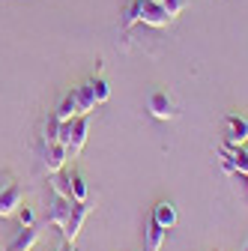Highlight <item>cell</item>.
<instances>
[{
    "label": "cell",
    "instance_id": "1",
    "mask_svg": "<svg viewBox=\"0 0 248 251\" xmlns=\"http://www.w3.org/2000/svg\"><path fill=\"white\" fill-rule=\"evenodd\" d=\"M90 209H93L90 201H75V203H72V212H69L66 225H63V239H66V242H75V239H78L84 222L90 218Z\"/></svg>",
    "mask_w": 248,
    "mask_h": 251
},
{
    "label": "cell",
    "instance_id": "2",
    "mask_svg": "<svg viewBox=\"0 0 248 251\" xmlns=\"http://www.w3.org/2000/svg\"><path fill=\"white\" fill-rule=\"evenodd\" d=\"M147 108H149V114L156 117V120H174L176 117V105H174V99L168 96L165 90H156L149 96V102H147Z\"/></svg>",
    "mask_w": 248,
    "mask_h": 251
},
{
    "label": "cell",
    "instance_id": "3",
    "mask_svg": "<svg viewBox=\"0 0 248 251\" xmlns=\"http://www.w3.org/2000/svg\"><path fill=\"white\" fill-rule=\"evenodd\" d=\"M141 21L149 24V27H168L174 18L165 12L162 0H144V6H141Z\"/></svg>",
    "mask_w": 248,
    "mask_h": 251
},
{
    "label": "cell",
    "instance_id": "4",
    "mask_svg": "<svg viewBox=\"0 0 248 251\" xmlns=\"http://www.w3.org/2000/svg\"><path fill=\"white\" fill-rule=\"evenodd\" d=\"M72 203H75V201L54 195L51 203H48V212H45V222L54 225V227H63V225H66V218H69V212H72Z\"/></svg>",
    "mask_w": 248,
    "mask_h": 251
},
{
    "label": "cell",
    "instance_id": "5",
    "mask_svg": "<svg viewBox=\"0 0 248 251\" xmlns=\"http://www.w3.org/2000/svg\"><path fill=\"white\" fill-rule=\"evenodd\" d=\"M87 132H90V120H87V114L75 117V120H72V138H69V144H66L69 159H75V155L81 152V147L87 144Z\"/></svg>",
    "mask_w": 248,
    "mask_h": 251
},
{
    "label": "cell",
    "instance_id": "6",
    "mask_svg": "<svg viewBox=\"0 0 248 251\" xmlns=\"http://www.w3.org/2000/svg\"><path fill=\"white\" fill-rule=\"evenodd\" d=\"M248 141V123L242 117H227V135H224V147L227 150H236V147H245Z\"/></svg>",
    "mask_w": 248,
    "mask_h": 251
},
{
    "label": "cell",
    "instance_id": "7",
    "mask_svg": "<svg viewBox=\"0 0 248 251\" xmlns=\"http://www.w3.org/2000/svg\"><path fill=\"white\" fill-rule=\"evenodd\" d=\"M21 185H6V188H0V218H9L21 209Z\"/></svg>",
    "mask_w": 248,
    "mask_h": 251
},
{
    "label": "cell",
    "instance_id": "8",
    "mask_svg": "<svg viewBox=\"0 0 248 251\" xmlns=\"http://www.w3.org/2000/svg\"><path fill=\"white\" fill-rule=\"evenodd\" d=\"M69 162V152H66V144H48L45 147V171L48 174H57V171H63V165Z\"/></svg>",
    "mask_w": 248,
    "mask_h": 251
},
{
    "label": "cell",
    "instance_id": "9",
    "mask_svg": "<svg viewBox=\"0 0 248 251\" xmlns=\"http://www.w3.org/2000/svg\"><path fill=\"white\" fill-rule=\"evenodd\" d=\"M72 93H75V102H78V117H81V114H87V117H90V111L96 108V93H93V81H87V84L75 87Z\"/></svg>",
    "mask_w": 248,
    "mask_h": 251
},
{
    "label": "cell",
    "instance_id": "10",
    "mask_svg": "<svg viewBox=\"0 0 248 251\" xmlns=\"http://www.w3.org/2000/svg\"><path fill=\"white\" fill-rule=\"evenodd\" d=\"M36 242H39V230H36V225H30V227H21L18 230V236L9 242L6 251H30Z\"/></svg>",
    "mask_w": 248,
    "mask_h": 251
},
{
    "label": "cell",
    "instance_id": "11",
    "mask_svg": "<svg viewBox=\"0 0 248 251\" xmlns=\"http://www.w3.org/2000/svg\"><path fill=\"white\" fill-rule=\"evenodd\" d=\"M152 218H156L165 230H171V227L176 225V206H174L171 201H159L156 206H152Z\"/></svg>",
    "mask_w": 248,
    "mask_h": 251
},
{
    "label": "cell",
    "instance_id": "12",
    "mask_svg": "<svg viewBox=\"0 0 248 251\" xmlns=\"http://www.w3.org/2000/svg\"><path fill=\"white\" fill-rule=\"evenodd\" d=\"M165 236H168V230H165V227L156 222V218L149 215V225H147V251H162Z\"/></svg>",
    "mask_w": 248,
    "mask_h": 251
},
{
    "label": "cell",
    "instance_id": "13",
    "mask_svg": "<svg viewBox=\"0 0 248 251\" xmlns=\"http://www.w3.org/2000/svg\"><path fill=\"white\" fill-rule=\"evenodd\" d=\"M48 182H51V192H54V195L75 201V198H72V176H69V174H63V171L48 174Z\"/></svg>",
    "mask_w": 248,
    "mask_h": 251
},
{
    "label": "cell",
    "instance_id": "14",
    "mask_svg": "<svg viewBox=\"0 0 248 251\" xmlns=\"http://www.w3.org/2000/svg\"><path fill=\"white\" fill-rule=\"evenodd\" d=\"M54 117H57L60 123H66V120H75V117H78V102H75V93H72V90L66 93V99L60 102V108L54 111Z\"/></svg>",
    "mask_w": 248,
    "mask_h": 251
},
{
    "label": "cell",
    "instance_id": "15",
    "mask_svg": "<svg viewBox=\"0 0 248 251\" xmlns=\"http://www.w3.org/2000/svg\"><path fill=\"white\" fill-rule=\"evenodd\" d=\"M230 159H233V168H236V174H239V176H248V150H245V147H236V150H230Z\"/></svg>",
    "mask_w": 248,
    "mask_h": 251
},
{
    "label": "cell",
    "instance_id": "16",
    "mask_svg": "<svg viewBox=\"0 0 248 251\" xmlns=\"http://www.w3.org/2000/svg\"><path fill=\"white\" fill-rule=\"evenodd\" d=\"M93 93H96V105L108 102V96H111V87H108V81H105V78H93Z\"/></svg>",
    "mask_w": 248,
    "mask_h": 251
},
{
    "label": "cell",
    "instance_id": "17",
    "mask_svg": "<svg viewBox=\"0 0 248 251\" xmlns=\"http://www.w3.org/2000/svg\"><path fill=\"white\" fill-rule=\"evenodd\" d=\"M141 6H144V0H132V6L123 15V27H132L135 21H141Z\"/></svg>",
    "mask_w": 248,
    "mask_h": 251
},
{
    "label": "cell",
    "instance_id": "18",
    "mask_svg": "<svg viewBox=\"0 0 248 251\" xmlns=\"http://www.w3.org/2000/svg\"><path fill=\"white\" fill-rule=\"evenodd\" d=\"M87 195H90V188H87L84 176L75 174V176H72V198H75V201H87Z\"/></svg>",
    "mask_w": 248,
    "mask_h": 251
},
{
    "label": "cell",
    "instance_id": "19",
    "mask_svg": "<svg viewBox=\"0 0 248 251\" xmlns=\"http://www.w3.org/2000/svg\"><path fill=\"white\" fill-rule=\"evenodd\" d=\"M185 3H189V0H162V6H165V12H168L171 18H176V15L185 9Z\"/></svg>",
    "mask_w": 248,
    "mask_h": 251
},
{
    "label": "cell",
    "instance_id": "20",
    "mask_svg": "<svg viewBox=\"0 0 248 251\" xmlns=\"http://www.w3.org/2000/svg\"><path fill=\"white\" fill-rule=\"evenodd\" d=\"M69 138H72V120L60 123V129H57V144H69Z\"/></svg>",
    "mask_w": 248,
    "mask_h": 251
},
{
    "label": "cell",
    "instance_id": "21",
    "mask_svg": "<svg viewBox=\"0 0 248 251\" xmlns=\"http://www.w3.org/2000/svg\"><path fill=\"white\" fill-rule=\"evenodd\" d=\"M18 222H21V227H30V225L36 222V215H33V209H30V206L18 209Z\"/></svg>",
    "mask_w": 248,
    "mask_h": 251
},
{
    "label": "cell",
    "instance_id": "22",
    "mask_svg": "<svg viewBox=\"0 0 248 251\" xmlns=\"http://www.w3.org/2000/svg\"><path fill=\"white\" fill-rule=\"evenodd\" d=\"M57 129H60V120L54 117V120H51V126L45 129V144H54V141H57Z\"/></svg>",
    "mask_w": 248,
    "mask_h": 251
},
{
    "label": "cell",
    "instance_id": "23",
    "mask_svg": "<svg viewBox=\"0 0 248 251\" xmlns=\"http://www.w3.org/2000/svg\"><path fill=\"white\" fill-rule=\"evenodd\" d=\"M57 251H75V242H66V239H63V242H60V248H57Z\"/></svg>",
    "mask_w": 248,
    "mask_h": 251
},
{
    "label": "cell",
    "instance_id": "24",
    "mask_svg": "<svg viewBox=\"0 0 248 251\" xmlns=\"http://www.w3.org/2000/svg\"><path fill=\"white\" fill-rule=\"evenodd\" d=\"M245 251H248V245H245Z\"/></svg>",
    "mask_w": 248,
    "mask_h": 251
},
{
    "label": "cell",
    "instance_id": "25",
    "mask_svg": "<svg viewBox=\"0 0 248 251\" xmlns=\"http://www.w3.org/2000/svg\"><path fill=\"white\" fill-rule=\"evenodd\" d=\"M245 179H248V176H245Z\"/></svg>",
    "mask_w": 248,
    "mask_h": 251
}]
</instances>
